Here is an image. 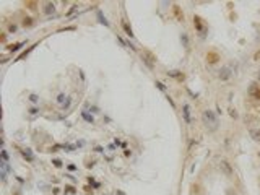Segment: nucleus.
I'll list each match as a JSON object with an SVG mask.
<instances>
[{
  "label": "nucleus",
  "mask_w": 260,
  "mask_h": 195,
  "mask_svg": "<svg viewBox=\"0 0 260 195\" xmlns=\"http://www.w3.org/2000/svg\"><path fill=\"white\" fill-rule=\"evenodd\" d=\"M8 31H10V33H15V31H16V25H10V26H8Z\"/></svg>",
  "instance_id": "obj_19"
},
{
  "label": "nucleus",
  "mask_w": 260,
  "mask_h": 195,
  "mask_svg": "<svg viewBox=\"0 0 260 195\" xmlns=\"http://www.w3.org/2000/svg\"><path fill=\"white\" fill-rule=\"evenodd\" d=\"M83 117H85V119H86V120H88V122H93V117H89V116H88V114H86V112H83Z\"/></svg>",
  "instance_id": "obj_20"
},
{
  "label": "nucleus",
  "mask_w": 260,
  "mask_h": 195,
  "mask_svg": "<svg viewBox=\"0 0 260 195\" xmlns=\"http://www.w3.org/2000/svg\"><path fill=\"white\" fill-rule=\"evenodd\" d=\"M258 57H260V50L257 52V54H255V59H254V60H258Z\"/></svg>",
  "instance_id": "obj_22"
},
{
  "label": "nucleus",
  "mask_w": 260,
  "mask_h": 195,
  "mask_svg": "<svg viewBox=\"0 0 260 195\" xmlns=\"http://www.w3.org/2000/svg\"><path fill=\"white\" fill-rule=\"evenodd\" d=\"M2 161H7V163H8V153H7V150H2Z\"/></svg>",
  "instance_id": "obj_17"
},
{
  "label": "nucleus",
  "mask_w": 260,
  "mask_h": 195,
  "mask_svg": "<svg viewBox=\"0 0 260 195\" xmlns=\"http://www.w3.org/2000/svg\"><path fill=\"white\" fill-rule=\"evenodd\" d=\"M249 135L252 137L255 141H260V130H258V128H250V130H249Z\"/></svg>",
  "instance_id": "obj_8"
},
{
  "label": "nucleus",
  "mask_w": 260,
  "mask_h": 195,
  "mask_svg": "<svg viewBox=\"0 0 260 195\" xmlns=\"http://www.w3.org/2000/svg\"><path fill=\"white\" fill-rule=\"evenodd\" d=\"M257 80H258V82H260V73H258V77H257Z\"/></svg>",
  "instance_id": "obj_23"
},
{
  "label": "nucleus",
  "mask_w": 260,
  "mask_h": 195,
  "mask_svg": "<svg viewBox=\"0 0 260 195\" xmlns=\"http://www.w3.org/2000/svg\"><path fill=\"white\" fill-rule=\"evenodd\" d=\"M52 163H54V166H55V168H60V166H62V161H60V159H54Z\"/></svg>",
  "instance_id": "obj_18"
},
{
  "label": "nucleus",
  "mask_w": 260,
  "mask_h": 195,
  "mask_svg": "<svg viewBox=\"0 0 260 195\" xmlns=\"http://www.w3.org/2000/svg\"><path fill=\"white\" fill-rule=\"evenodd\" d=\"M21 155L25 156L28 161H34V155L31 153V150H28V148H26V150H21Z\"/></svg>",
  "instance_id": "obj_10"
},
{
  "label": "nucleus",
  "mask_w": 260,
  "mask_h": 195,
  "mask_svg": "<svg viewBox=\"0 0 260 195\" xmlns=\"http://www.w3.org/2000/svg\"><path fill=\"white\" fill-rule=\"evenodd\" d=\"M182 116H184V120H185V124H190V122H192V117H190V106H189V104H184V106H182Z\"/></svg>",
  "instance_id": "obj_5"
},
{
  "label": "nucleus",
  "mask_w": 260,
  "mask_h": 195,
  "mask_svg": "<svg viewBox=\"0 0 260 195\" xmlns=\"http://www.w3.org/2000/svg\"><path fill=\"white\" fill-rule=\"evenodd\" d=\"M33 25V18H25L23 20V26H31Z\"/></svg>",
  "instance_id": "obj_13"
},
{
  "label": "nucleus",
  "mask_w": 260,
  "mask_h": 195,
  "mask_svg": "<svg viewBox=\"0 0 260 195\" xmlns=\"http://www.w3.org/2000/svg\"><path fill=\"white\" fill-rule=\"evenodd\" d=\"M249 94H250L252 98H255V99H260V86H258V85H254V86H250Z\"/></svg>",
  "instance_id": "obj_6"
},
{
  "label": "nucleus",
  "mask_w": 260,
  "mask_h": 195,
  "mask_svg": "<svg viewBox=\"0 0 260 195\" xmlns=\"http://www.w3.org/2000/svg\"><path fill=\"white\" fill-rule=\"evenodd\" d=\"M193 26L197 28L198 33H202V34H203V31H205V26H203V23H202V20H200L198 16H193Z\"/></svg>",
  "instance_id": "obj_7"
},
{
  "label": "nucleus",
  "mask_w": 260,
  "mask_h": 195,
  "mask_svg": "<svg viewBox=\"0 0 260 195\" xmlns=\"http://www.w3.org/2000/svg\"><path fill=\"white\" fill-rule=\"evenodd\" d=\"M174 12H176L179 21H184V15H181V12H179V7H177V5H174Z\"/></svg>",
  "instance_id": "obj_12"
},
{
  "label": "nucleus",
  "mask_w": 260,
  "mask_h": 195,
  "mask_svg": "<svg viewBox=\"0 0 260 195\" xmlns=\"http://www.w3.org/2000/svg\"><path fill=\"white\" fill-rule=\"evenodd\" d=\"M202 120L210 132H215L216 128H218V117H216V114L213 111H210V109L202 112Z\"/></svg>",
  "instance_id": "obj_1"
},
{
  "label": "nucleus",
  "mask_w": 260,
  "mask_h": 195,
  "mask_svg": "<svg viewBox=\"0 0 260 195\" xmlns=\"http://www.w3.org/2000/svg\"><path fill=\"white\" fill-rule=\"evenodd\" d=\"M156 85H158V88L161 89V91H164V89H166V88H164V85H163L161 82H156Z\"/></svg>",
  "instance_id": "obj_21"
},
{
  "label": "nucleus",
  "mask_w": 260,
  "mask_h": 195,
  "mask_svg": "<svg viewBox=\"0 0 260 195\" xmlns=\"http://www.w3.org/2000/svg\"><path fill=\"white\" fill-rule=\"evenodd\" d=\"M64 101H65V94H64V93H60L59 96H57V103H59V104H62Z\"/></svg>",
  "instance_id": "obj_16"
},
{
  "label": "nucleus",
  "mask_w": 260,
  "mask_h": 195,
  "mask_svg": "<svg viewBox=\"0 0 260 195\" xmlns=\"http://www.w3.org/2000/svg\"><path fill=\"white\" fill-rule=\"evenodd\" d=\"M55 12V5H54V3H46V7H44V13H46V15H50V13H54Z\"/></svg>",
  "instance_id": "obj_9"
},
{
  "label": "nucleus",
  "mask_w": 260,
  "mask_h": 195,
  "mask_svg": "<svg viewBox=\"0 0 260 195\" xmlns=\"http://www.w3.org/2000/svg\"><path fill=\"white\" fill-rule=\"evenodd\" d=\"M231 77H233V72H231L229 67H223L221 70H218V78L221 82H228Z\"/></svg>",
  "instance_id": "obj_3"
},
{
  "label": "nucleus",
  "mask_w": 260,
  "mask_h": 195,
  "mask_svg": "<svg viewBox=\"0 0 260 195\" xmlns=\"http://www.w3.org/2000/svg\"><path fill=\"white\" fill-rule=\"evenodd\" d=\"M21 46H23V42H18V44H13V46H10L8 49H10V50H18Z\"/></svg>",
  "instance_id": "obj_14"
},
{
  "label": "nucleus",
  "mask_w": 260,
  "mask_h": 195,
  "mask_svg": "<svg viewBox=\"0 0 260 195\" xmlns=\"http://www.w3.org/2000/svg\"><path fill=\"white\" fill-rule=\"evenodd\" d=\"M220 169H221V172H223L224 176H228V177H231V176L234 174V169H233V166H231V163L228 159H221L220 161Z\"/></svg>",
  "instance_id": "obj_2"
},
{
  "label": "nucleus",
  "mask_w": 260,
  "mask_h": 195,
  "mask_svg": "<svg viewBox=\"0 0 260 195\" xmlns=\"http://www.w3.org/2000/svg\"><path fill=\"white\" fill-rule=\"evenodd\" d=\"M26 7L29 10H36V2H26Z\"/></svg>",
  "instance_id": "obj_15"
},
{
  "label": "nucleus",
  "mask_w": 260,
  "mask_h": 195,
  "mask_svg": "<svg viewBox=\"0 0 260 195\" xmlns=\"http://www.w3.org/2000/svg\"><path fill=\"white\" fill-rule=\"evenodd\" d=\"M120 25H122V28H124V31L127 33V34H129L130 37H133V33H132V28H130L129 25H127V21H122Z\"/></svg>",
  "instance_id": "obj_11"
},
{
  "label": "nucleus",
  "mask_w": 260,
  "mask_h": 195,
  "mask_svg": "<svg viewBox=\"0 0 260 195\" xmlns=\"http://www.w3.org/2000/svg\"><path fill=\"white\" fill-rule=\"evenodd\" d=\"M220 59H221V57H220V54H218V52H213V50H211V52H208V54H206V62H208L210 65L218 64V62H220Z\"/></svg>",
  "instance_id": "obj_4"
}]
</instances>
